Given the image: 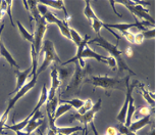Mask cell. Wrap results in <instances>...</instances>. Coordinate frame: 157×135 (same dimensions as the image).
Masks as SVG:
<instances>
[{"label": "cell", "mask_w": 157, "mask_h": 135, "mask_svg": "<svg viewBox=\"0 0 157 135\" xmlns=\"http://www.w3.org/2000/svg\"><path fill=\"white\" fill-rule=\"evenodd\" d=\"M76 65V69H75L73 78H71V82L68 83V85L67 86V89L64 90V92L62 93L64 96H70L71 94H77L80 90V87L82 85V83L85 82L87 77H89L91 74V67L89 65L87 66V68L85 67L84 69H82L78 65V62H75Z\"/></svg>", "instance_id": "3957f363"}, {"label": "cell", "mask_w": 157, "mask_h": 135, "mask_svg": "<svg viewBox=\"0 0 157 135\" xmlns=\"http://www.w3.org/2000/svg\"><path fill=\"white\" fill-rule=\"evenodd\" d=\"M89 43H95V44H97L98 46L103 47V48L110 54V56H112V58L117 61V65L118 66L119 72L128 71V73H130V76H132V75H136V73L132 71L131 69L128 68V66L124 62V58H122V52L118 49V43H117V44H114V45L111 44L110 42H108L107 40L103 38L100 34L97 35L96 38L89 40L88 44H89Z\"/></svg>", "instance_id": "7a4b0ae2"}, {"label": "cell", "mask_w": 157, "mask_h": 135, "mask_svg": "<svg viewBox=\"0 0 157 135\" xmlns=\"http://www.w3.org/2000/svg\"><path fill=\"white\" fill-rule=\"evenodd\" d=\"M85 82L92 84L94 87V91H95L96 87H101L104 89L105 94L107 96H110L111 92L113 91L118 84L121 83V79H117V78H110L108 76H93L90 75L89 77L86 78Z\"/></svg>", "instance_id": "5b68a950"}, {"label": "cell", "mask_w": 157, "mask_h": 135, "mask_svg": "<svg viewBox=\"0 0 157 135\" xmlns=\"http://www.w3.org/2000/svg\"><path fill=\"white\" fill-rule=\"evenodd\" d=\"M44 20L47 22V24L51 23V24H55L56 26L59 28L61 34L64 37H67V39L71 40V34H70V26H68V23H67L64 20H60L54 14H52L51 11H47V14L42 17Z\"/></svg>", "instance_id": "30bf717a"}, {"label": "cell", "mask_w": 157, "mask_h": 135, "mask_svg": "<svg viewBox=\"0 0 157 135\" xmlns=\"http://www.w3.org/2000/svg\"><path fill=\"white\" fill-rule=\"evenodd\" d=\"M115 128H117V130L118 134H121V135H137L136 133L131 132V131L128 130V128L127 126H124V124H121V123H119Z\"/></svg>", "instance_id": "4316f807"}, {"label": "cell", "mask_w": 157, "mask_h": 135, "mask_svg": "<svg viewBox=\"0 0 157 135\" xmlns=\"http://www.w3.org/2000/svg\"><path fill=\"white\" fill-rule=\"evenodd\" d=\"M73 135H75V134H73Z\"/></svg>", "instance_id": "ab89813d"}, {"label": "cell", "mask_w": 157, "mask_h": 135, "mask_svg": "<svg viewBox=\"0 0 157 135\" xmlns=\"http://www.w3.org/2000/svg\"><path fill=\"white\" fill-rule=\"evenodd\" d=\"M113 2H114V4L115 3L124 4L125 7L133 14L135 18H140L141 21H146V22H149V23L155 25V20L150 14H148V9L146 7H143L142 5L134 4V2L131 1V0H118V1H113Z\"/></svg>", "instance_id": "52a82bcc"}, {"label": "cell", "mask_w": 157, "mask_h": 135, "mask_svg": "<svg viewBox=\"0 0 157 135\" xmlns=\"http://www.w3.org/2000/svg\"><path fill=\"white\" fill-rule=\"evenodd\" d=\"M42 118H43V115H42V113H41L40 111L34 113V115L30 119L29 123H28L26 128H25L26 132L31 134V133H33L36 129H38L41 125L44 123L43 120H42Z\"/></svg>", "instance_id": "4fadbf2b"}, {"label": "cell", "mask_w": 157, "mask_h": 135, "mask_svg": "<svg viewBox=\"0 0 157 135\" xmlns=\"http://www.w3.org/2000/svg\"><path fill=\"white\" fill-rule=\"evenodd\" d=\"M15 135H35V134H33V133H27V132H23V131H15Z\"/></svg>", "instance_id": "8d00e7d4"}, {"label": "cell", "mask_w": 157, "mask_h": 135, "mask_svg": "<svg viewBox=\"0 0 157 135\" xmlns=\"http://www.w3.org/2000/svg\"><path fill=\"white\" fill-rule=\"evenodd\" d=\"M17 25L18 31H20V34L21 35V37H23L25 40H27L28 42H30L31 44H33V43H34V35H33V33H30L29 31H28L26 28L23 26V24H21L20 21L17 22Z\"/></svg>", "instance_id": "7402d4cb"}, {"label": "cell", "mask_w": 157, "mask_h": 135, "mask_svg": "<svg viewBox=\"0 0 157 135\" xmlns=\"http://www.w3.org/2000/svg\"><path fill=\"white\" fill-rule=\"evenodd\" d=\"M151 112L152 109L150 108H141L139 111H138V115L142 116L143 117H146V116H151Z\"/></svg>", "instance_id": "f546056e"}, {"label": "cell", "mask_w": 157, "mask_h": 135, "mask_svg": "<svg viewBox=\"0 0 157 135\" xmlns=\"http://www.w3.org/2000/svg\"><path fill=\"white\" fill-rule=\"evenodd\" d=\"M0 55L3 56L6 61H7V62L9 65H10L11 68H15V69H20V66H18V64L17 62H15V59L12 58V55L9 53V51L7 49H6V47L4 46V44L0 41Z\"/></svg>", "instance_id": "ac0fdd59"}, {"label": "cell", "mask_w": 157, "mask_h": 135, "mask_svg": "<svg viewBox=\"0 0 157 135\" xmlns=\"http://www.w3.org/2000/svg\"><path fill=\"white\" fill-rule=\"evenodd\" d=\"M130 78H131V76H130V75H128V76L124 79V82H125V87H127V89H125V100H124V105H122L121 111H119L117 117V121L119 122V123L124 124V125L125 123V118H127V111H128V101H130V97L132 96V94H133V90H134L135 87H136L137 83H138V82L133 83L131 85V84H130Z\"/></svg>", "instance_id": "ba28073f"}, {"label": "cell", "mask_w": 157, "mask_h": 135, "mask_svg": "<svg viewBox=\"0 0 157 135\" xmlns=\"http://www.w3.org/2000/svg\"><path fill=\"white\" fill-rule=\"evenodd\" d=\"M121 34L128 42L132 43V44H134V35L135 34L133 32H131V31H127V32H122Z\"/></svg>", "instance_id": "1f68e13d"}, {"label": "cell", "mask_w": 157, "mask_h": 135, "mask_svg": "<svg viewBox=\"0 0 157 135\" xmlns=\"http://www.w3.org/2000/svg\"><path fill=\"white\" fill-rule=\"evenodd\" d=\"M41 49H42V52L44 55V61L42 62V65L37 69L36 74L38 77L41 73H43V72L52 64V62H56V64H59V65L62 64L61 59L59 58V56L57 55V52H56V50H55V46L51 40H49V39L43 40Z\"/></svg>", "instance_id": "277c9868"}, {"label": "cell", "mask_w": 157, "mask_h": 135, "mask_svg": "<svg viewBox=\"0 0 157 135\" xmlns=\"http://www.w3.org/2000/svg\"><path fill=\"white\" fill-rule=\"evenodd\" d=\"M143 41H144V37L142 35V33L139 32V33L135 34L134 35V44L140 45V44H142Z\"/></svg>", "instance_id": "4dcf8cb0"}, {"label": "cell", "mask_w": 157, "mask_h": 135, "mask_svg": "<svg viewBox=\"0 0 157 135\" xmlns=\"http://www.w3.org/2000/svg\"><path fill=\"white\" fill-rule=\"evenodd\" d=\"M53 133H61L63 135H73L76 132H78V131H84V128L82 126H74V127H58L55 126L50 129Z\"/></svg>", "instance_id": "e0dca14e"}, {"label": "cell", "mask_w": 157, "mask_h": 135, "mask_svg": "<svg viewBox=\"0 0 157 135\" xmlns=\"http://www.w3.org/2000/svg\"><path fill=\"white\" fill-rule=\"evenodd\" d=\"M89 125H90V126H91V128H92V131H93L94 135H99L98 131H97L96 127H95V124H94V122H92V123H90Z\"/></svg>", "instance_id": "e575fe53"}, {"label": "cell", "mask_w": 157, "mask_h": 135, "mask_svg": "<svg viewBox=\"0 0 157 135\" xmlns=\"http://www.w3.org/2000/svg\"><path fill=\"white\" fill-rule=\"evenodd\" d=\"M27 4L29 5L28 10L31 14V20L35 21L36 25V29L34 32V43L31 45H33L34 49L37 55H39V53L41 51V47H42L43 43V37L44 34L46 32L47 29V22L41 17L38 9H37V1H27Z\"/></svg>", "instance_id": "6da1fadb"}, {"label": "cell", "mask_w": 157, "mask_h": 135, "mask_svg": "<svg viewBox=\"0 0 157 135\" xmlns=\"http://www.w3.org/2000/svg\"><path fill=\"white\" fill-rule=\"evenodd\" d=\"M105 59H106V64L108 65V67L112 69V70H114V69H117V61L112 58V56H105Z\"/></svg>", "instance_id": "f1b7e54d"}, {"label": "cell", "mask_w": 157, "mask_h": 135, "mask_svg": "<svg viewBox=\"0 0 157 135\" xmlns=\"http://www.w3.org/2000/svg\"><path fill=\"white\" fill-rule=\"evenodd\" d=\"M55 135H63V134H61V133H56Z\"/></svg>", "instance_id": "74e56055"}, {"label": "cell", "mask_w": 157, "mask_h": 135, "mask_svg": "<svg viewBox=\"0 0 157 135\" xmlns=\"http://www.w3.org/2000/svg\"><path fill=\"white\" fill-rule=\"evenodd\" d=\"M85 4H86V7H85L84 9V15L88 18V21L91 23V26H92L93 30L95 31L96 34L98 35L100 30H101V28H104V29H106L107 31H109L112 35H113L115 38H117V43H119V39H121V36L118 35V34H117L114 32L113 30L109 29V28L106 26L105 23H103V22L100 20L99 18H97V15L95 14V12L93 11L92 7H91V4H90V1H85Z\"/></svg>", "instance_id": "8992f818"}, {"label": "cell", "mask_w": 157, "mask_h": 135, "mask_svg": "<svg viewBox=\"0 0 157 135\" xmlns=\"http://www.w3.org/2000/svg\"><path fill=\"white\" fill-rule=\"evenodd\" d=\"M85 58H94L96 59V61H98L100 62H103V64H106V59H105V56L103 55H100L99 53L95 52L94 50H92L89 47V45H86L85 46V48L83 50V52H82V54L80 56V59H84ZM78 59V61H80Z\"/></svg>", "instance_id": "9a60e30c"}, {"label": "cell", "mask_w": 157, "mask_h": 135, "mask_svg": "<svg viewBox=\"0 0 157 135\" xmlns=\"http://www.w3.org/2000/svg\"><path fill=\"white\" fill-rule=\"evenodd\" d=\"M101 103H102V100H101V98H99L98 101L96 103H94V106L89 112H87L86 114H84V115H78L77 113V114H75L73 117H71V120L78 121L84 126V130L87 129V126L90 123H92L94 121V118H95L96 114L101 109Z\"/></svg>", "instance_id": "9c48e42d"}, {"label": "cell", "mask_w": 157, "mask_h": 135, "mask_svg": "<svg viewBox=\"0 0 157 135\" xmlns=\"http://www.w3.org/2000/svg\"><path fill=\"white\" fill-rule=\"evenodd\" d=\"M149 124H151V116H146V117L141 118L137 121L132 122L131 125L128 128L131 132L136 133L137 131H139L140 129H142L143 127H145Z\"/></svg>", "instance_id": "2e32d148"}, {"label": "cell", "mask_w": 157, "mask_h": 135, "mask_svg": "<svg viewBox=\"0 0 157 135\" xmlns=\"http://www.w3.org/2000/svg\"><path fill=\"white\" fill-rule=\"evenodd\" d=\"M94 106V103L92 101V99L89 98V99H87L86 101H85V103L83 105V106L80 109H78V115H84V114H86L87 112H89L91 109H92Z\"/></svg>", "instance_id": "484cf974"}, {"label": "cell", "mask_w": 157, "mask_h": 135, "mask_svg": "<svg viewBox=\"0 0 157 135\" xmlns=\"http://www.w3.org/2000/svg\"><path fill=\"white\" fill-rule=\"evenodd\" d=\"M138 84H139V83H138ZM139 88H140L141 91H142V95H143V97H144V99H145L146 101L150 105V106H152V109H154V108H155V103H156L154 94H151V93H150L149 91L145 88V86H144L143 84H139Z\"/></svg>", "instance_id": "44dd1931"}, {"label": "cell", "mask_w": 157, "mask_h": 135, "mask_svg": "<svg viewBox=\"0 0 157 135\" xmlns=\"http://www.w3.org/2000/svg\"><path fill=\"white\" fill-rule=\"evenodd\" d=\"M70 34H71V40L77 46H78L82 42H83V37H82L76 30L73 29V28H71V27H70Z\"/></svg>", "instance_id": "d4e9b609"}, {"label": "cell", "mask_w": 157, "mask_h": 135, "mask_svg": "<svg viewBox=\"0 0 157 135\" xmlns=\"http://www.w3.org/2000/svg\"><path fill=\"white\" fill-rule=\"evenodd\" d=\"M50 77H51V86H50V90L48 91V100L53 99L56 96V92L59 91V87L61 85V82L59 80L58 77V72H57V67L54 66L51 69V73H50Z\"/></svg>", "instance_id": "8fae6325"}, {"label": "cell", "mask_w": 157, "mask_h": 135, "mask_svg": "<svg viewBox=\"0 0 157 135\" xmlns=\"http://www.w3.org/2000/svg\"><path fill=\"white\" fill-rule=\"evenodd\" d=\"M142 35L144 37V39H154L155 38V30L152 29V30H145V31H142Z\"/></svg>", "instance_id": "83f0119b"}, {"label": "cell", "mask_w": 157, "mask_h": 135, "mask_svg": "<svg viewBox=\"0 0 157 135\" xmlns=\"http://www.w3.org/2000/svg\"><path fill=\"white\" fill-rule=\"evenodd\" d=\"M59 102V98L58 96H55L54 98L49 100V101L46 102V113L48 118H53L54 119V114L55 111L57 109V105Z\"/></svg>", "instance_id": "ffe728a7"}, {"label": "cell", "mask_w": 157, "mask_h": 135, "mask_svg": "<svg viewBox=\"0 0 157 135\" xmlns=\"http://www.w3.org/2000/svg\"><path fill=\"white\" fill-rule=\"evenodd\" d=\"M31 72H32V67L26 69L25 71H15V74H17V86H15V89L13 90V93H17L27 83V79L30 76Z\"/></svg>", "instance_id": "5bb4252c"}, {"label": "cell", "mask_w": 157, "mask_h": 135, "mask_svg": "<svg viewBox=\"0 0 157 135\" xmlns=\"http://www.w3.org/2000/svg\"><path fill=\"white\" fill-rule=\"evenodd\" d=\"M7 3V11H6V14L9 17V20H10V23L12 25V27H14V24H13V21H12V14H11V5H12V2L11 0H8V1H6Z\"/></svg>", "instance_id": "d6a6232c"}, {"label": "cell", "mask_w": 157, "mask_h": 135, "mask_svg": "<svg viewBox=\"0 0 157 135\" xmlns=\"http://www.w3.org/2000/svg\"><path fill=\"white\" fill-rule=\"evenodd\" d=\"M38 2L41 3V4L43 5H46L47 7H51V8H54V9H58V10H62L64 14V21L67 22V23H68L71 20V17L68 15V12L67 10V7H65V4H64V1H61V0H53V1H51V0H38Z\"/></svg>", "instance_id": "7c38bea8"}, {"label": "cell", "mask_w": 157, "mask_h": 135, "mask_svg": "<svg viewBox=\"0 0 157 135\" xmlns=\"http://www.w3.org/2000/svg\"><path fill=\"white\" fill-rule=\"evenodd\" d=\"M47 100H48V89H47L46 82H45V83L43 84L42 90H41V93H40L39 100H38V102H37V105L35 106V109H33L31 114H34V113L40 111V109L42 108L44 105H46Z\"/></svg>", "instance_id": "d6986e66"}, {"label": "cell", "mask_w": 157, "mask_h": 135, "mask_svg": "<svg viewBox=\"0 0 157 135\" xmlns=\"http://www.w3.org/2000/svg\"><path fill=\"white\" fill-rule=\"evenodd\" d=\"M125 54H127L128 56L133 55V48H132V47H128V48H127V50H125Z\"/></svg>", "instance_id": "d590c367"}, {"label": "cell", "mask_w": 157, "mask_h": 135, "mask_svg": "<svg viewBox=\"0 0 157 135\" xmlns=\"http://www.w3.org/2000/svg\"><path fill=\"white\" fill-rule=\"evenodd\" d=\"M59 102L67 103V105H70L71 108H74L76 109H80L85 103V100H82V99H78V98H74V99H71V100H65V99L59 98Z\"/></svg>", "instance_id": "603a6c76"}, {"label": "cell", "mask_w": 157, "mask_h": 135, "mask_svg": "<svg viewBox=\"0 0 157 135\" xmlns=\"http://www.w3.org/2000/svg\"><path fill=\"white\" fill-rule=\"evenodd\" d=\"M105 135H118V132L115 127H108L106 129Z\"/></svg>", "instance_id": "836d02e7"}, {"label": "cell", "mask_w": 157, "mask_h": 135, "mask_svg": "<svg viewBox=\"0 0 157 135\" xmlns=\"http://www.w3.org/2000/svg\"><path fill=\"white\" fill-rule=\"evenodd\" d=\"M73 109L70 105H67V103H60V105L57 106L55 111V114H54V121H56L59 117H61L62 115L65 114L67 112L71 111Z\"/></svg>", "instance_id": "cb8c5ba5"}, {"label": "cell", "mask_w": 157, "mask_h": 135, "mask_svg": "<svg viewBox=\"0 0 157 135\" xmlns=\"http://www.w3.org/2000/svg\"><path fill=\"white\" fill-rule=\"evenodd\" d=\"M0 5H1V1H0Z\"/></svg>", "instance_id": "f35d334b"}]
</instances>
